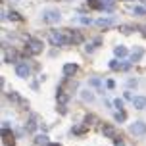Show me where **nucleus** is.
<instances>
[{"label":"nucleus","mask_w":146,"mask_h":146,"mask_svg":"<svg viewBox=\"0 0 146 146\" xmlns=\"http://www.w3.org/2000/svg\"><path fill=\"white\" fill-rule=\"evenodd\" d=\"M10 127V121H2V129H8Z\"/></svg>","instance_id":"2f4dec72"},{"label":"nucleus","mask_w":146,"mask_h":146,"mask_svg":"<svg viewBox=\"0 0 146 146\" xmlns=\"http://www.w3.org/2000/svg\"><path fill=\"white\" fill-rule=\"evenodd\" d=\"M17 58H19V56H17V52H15L14 48H12V50H10V48H4V62H6V64L17 62Z\"/></svg>","instance_id":"0eeeda50"},{"label":"nucleus","mask_w":146,"mask_h":146,"mask_svg":"<svg viewBox=\"0 0 146 146\" xmlns=\"http://www.w3.org/2000/svg\"><path fill=\"white\" fill-rule=\"evenodd\" d=\"M46 146H60V144H54V142H50V144H46Z\"/></svg>","instance_id":"473e14b6"},{"label":"nucleus","mask_w":146,"mask_h":146,"mask_svg":"<svg viewBox=\"0 0 146 146\" xmlns=\"http://www.w3.org/2000/svg\"><path fill=\"white\" fill-rule=\"evenodd\" d=\"M67 100H69V96H67L64 90H58V102H60V106H66Z\"/></svg>","instance_id":"dca6fc26"},{"label":"nucleus","mask_w":146,"mask_h":146,"mask_svg":"<svg viewBox=\"0 0 146 146\" xmlns=\"http://www.w3.org/2000/svg\"><path fill=\"white\" fill-rule=\"evenodd\" d=\"M110 67H111V69H119V64H117L115 60H111V62H110Z\"/></svg>","instance_id":"bb28decb"},{"label":"nucleus","mask_w":146,"mask_h":146,"mask_svg":"<svg viewBox=\"0 0 146 146\" xmlns=\"http://www.w3.org/2000/svg\"><path fill=\"white\" fill-rule=\"evenodd\" d=\"M64 31H66L67 38H69V44H79V42H83V35H81V33H77V31H69V29H64Z\"/></svg>","instance_id":"423d86ee"},{"label":"nucleus","mask_w":146,"mask_h":146,"mask_svg":"<svg viewBox=\"0 0 146 146\" xmlns=\"http://www.w3.org/2000/svg\"><path fill=\"white\" fill-rule=\"evenodd\" d=\"M88 85H90V87L100 88V87H102V81L98 79V77H92V79H88Z\"/></svg>","instance_id":"a211bd4d"},{"label":"nucleus","mask_w":146,"mask_h":146,"mask_svg":"<svg viewBox=\"0 0 146 146\" xmlns=\"http://www.w3.org/2000/svg\"><path fill=\"white\" fill-rule=\"evenodd\" d=\"M113 144H115V146H125V142L119 139V137H117V139H113Z\"/></svg>","instance_id":"a878e982"},{"label":"nucleus","mask_w":146,"mask_h":146,"mask_svg":"<svg viewBox=\"0 0 146 146\" xmlns=\"http://www.w3.org/2000/svg\"><path fill=\"white\" fill-rule=\"evenodd\" d=\"M133 12H135V15H146V10L142 6H135V10H133Z\"/></svg>","instance_id":"5701e85b"},{"label":"nucleus","mask_w":146,"mask_h":146,"mask_svg":"<svg viewBox=\"0 0 146 146\" xmlns=\"http://www.w3.org/2000/svg\"><path fill=\"white\" fill-rule=\"evenodd\" d=\"M6 17H10V19H14V21H21V19H23V17H21L19 14H17V12H10V14H8Z\"/></svg>","instance_id":"aec40b11"},{"label":"nucleus","mask_w":146,"mask_h":146,"mask_svg":"<svg viewBox=\"0 0 146 146\" xmlns=\"http://www.w3.org/2000/svg\"><path fill=\"white\" fill-rule=\"evenodd\" d=\"M35 144L36 146H46V144H50V140H48L46 135H38V137L35 139Z\"/></svg>","instance_id":"ddd939ff"},{"label":"nucleus","mask_w":146,"mask_h":146,"mask_svg":"<svg viewBox=\"0 0 146 146\" xmlns=\"http://www.w3.org/2000/svg\"><path fill=\"white\" fill-rule=\"evenodd\" d=\"M113 106H115L117 110H123V100H121V98H115V100H113Z\"/></svg>","instance_id":"b1692460"},{"label":"nucleus","mask_w":146,"mask_h":146,"mask_svg":"<svg viewBox=\"0 0 146 146\" xmlns=\"http://www.w3.org/2000/svg\"><path fill=\"white\" fill-rule=\"evenodd\" d=\"M8 98H10V100H14V102H19V104H23V106H25V102L19 98V94H17V92H10V94H8Z\"/></svg>","instance_id":"6ab92c4d"},{"label":"nucleus","mask_w":146,"mask_h":146,"mask_svg":"<svg viewBox=\"0 0 146 146\" xmlns=\"http://www.w3.org/2000/svg\"><path fill=\"white\" fill-rule=\"evenodd\" d=\"M106 85H108V88H113V87H115V83H113V81H111V79H110L108 83H106Z\"/></svg>","instance_id":"c756f323"},{"label":"nucleus","mask_w":146,"mask_h":146,"mask_svg":"<svg viewBox=\"0 0 146 146\" xmlns=\"http://www.w3.org/2000/svg\"><path fill=\"white\" fill-rule=\"evenodd\" d=\"M75 73H77V66H75V64H66V66H64V75H66V77H73Z\"/></svg>","instance_id":"f8f14e48"},{"label":"nucleus","mask_w":146,"mask_h":146,"mask_svg":"<svg viewBox=\"0 0 146 146\" xmlns=\"http://www.w3.org/2000/svg\"><path fill=\"white\" fill-rule=\"evenodd\" d=\"M113 54H115L117 58H125V56H127V48L119 44V46H115V48H113Z\"/></svg>","instance_id":"4468645a"},{"label":"nucleus","mask_w":146,"mask_h":146,"mask_svg":"<svg viewBox=\"0 0 146 146\" xmlns=\"http://www.w3.org/2000/svg\"><path fill=\"white\" fill-rule=\"evenodd\" d=\"M15 73H17V77H21V79H25V77H29V66L25 64V62H17V66H15Z\"/></svg>","instance_id":"39448f33"},{"label":"nucleus","mask_w":146,"mask_h":146,"mask_svg":"<svg viewBox=\"0 0 146 146\" xmlns=\"http://www.w3.org/2000/svg\"><path fill=\"white\" fill-rule=\"evenodd\" d=\"M85 127H87V125H85ZM85 127H75V129H73V133H77V135H79V133L85 131Z\"/></svg>","instance_id":"c85d7f7f"},{"label":"nucleus","mask_w":146,"mask_h":146,"mask_svg":"<svg viewBox=\"0 0 146 146\" xmlns=\"http://www.w3.org/2000/svg\"><path fill=\"white\" fill-rule=\"evenodd\" d=\"M129 87H137V81H135V79H129Z\"/></svg>","instance_id":"7c9ffc66"},{"label":"nucleus","mask_w":146,"mask_h":146,"mask_svg":"<svg viewBox=\"0 0 146 146\" xmlns=\"http://www.w3.org/2000/svg\"><path fill=\"white\" fill-rule=\"evenodd\" d=\"M142 56H144L142 46H135V50H133V54H131V62H133V64H135V62H140Z\"/></svg>","instance_id":"6e6552de"},{"label":"nucleus","mask_w":146,"mask_h":146,"mask_svg":"<svg viewBox=\"0 0 146 146\" xmlns=\"http://www.w3.org/2000/svg\"><path fill=\"white\" fill-rule=\"evenodd\" d=\"M88 4L92 8H96V10H100V8H104V2H98V0H88Z\"/></svg>","instance_id":"4be33fe9"},{"label":"nucleus","mask_w":146,"mask_h":146,"mask_svg":"<svg viewBox=\"0 0 146 146\" xmlns=\"http://www.w3.org/2000/svg\"><path fill=\"white\" fill-rule=\"evenodd\" d=\"M133 106L137 110H144L146 108V98L144 96H135V98H133Z\"/></svg>","instance_id":"9b49d317"},{"label":"nucleus","mask_w":146,"mask_h":146,"mask_svg":"<svg viewBox=\"0 0 146 146\" xmlns=\"http://www.w3.org/2000/svg\"><path fill=\"white\" fill-rule=\"evenodd\" d=\"M81 98H83L85 102H94V94L88 92V90H81Z\"/></svg>","instance_id":"2eb2a0df"},{"label":"nucleus","mask_w":146,"mask_h":146,"mask_svg":"<svg viewBox=\"0 0 146 146\" xmlns=\"http://www.w3.org/2000/svg\"><path fill=\"white\" fill-rule=\"evenodd\" d=\"M38 52H42V42L38 38L27 36V54H38Z\"/></svg>","instance_id":"7ed1b4c3"},{"label":"nucleus","mask_w":146,"mask_h":146,"mask_svg":"<svg viewBox=\"0 0 146 146\" xmlns=\"http://www.w3.org/2000/svg\"><path fill=\"white\" fill-rule=\"evenodd\" d=\"M60 19H62V14H60L58 10L48 8V10H44V12H42V21L44 23H58Z\"/></svg>","instance_id":"f03ea898"},{"label":"nucleus","mask_w":146,"mask_h":146,"mask_svg":"<svg viewBox=\"0 0 146 146\" xmlns=\"http://www.w3.org/2000/svg\"><path fill=\"white\" fill-rule=\"evenodd\" d=\"M113 117H115V121H125V117H127V115H125L123 110H119V111H115V115H113Z\"/></svg>","instance_id":"412c9836"},{"label":"nucleus","mask_w":146,"mask_h":146,"mask_svg":"<svg viewBox=\"0 0 146 146\" xmlns=\"http://www.w3.org/2000/svg\"><path fill=\"white\" fill-rule=\"evenodd\" d=\"M81 23H85V25H90V23H92V19H90V17H81Z\"/></svg>","instance_id":"cd10ccee"},{"label":"nucleus","mask_w":146,"mask_h":146,"mask_svg":"<svg viewBox=\"0 0 146 146\" xmlns=\"http://www.w3.org/2000/svg\"><path fill=\"white\" fill-rule=\"evenodd\" d=\"M25 129H27V131L29 133H33L36 129V123H35V117H31L29 121H27V125H25Z\"/></svg>","instance_id":"f3484780"},{"label":"nucleus","mask_w":146,"mask_h":146,"mask_svg":"<svg viewBox=\"0 0 146 146\" xmlns=\"http://www.w3.org/2000/svg\"><path fill=\"white\" fill-rule=\"evenodd\" d=\"M96 25L98 27H111V25H115V19L113 17H102V19H96Z\"/></svg>","instance_id":"1a4fd4ad"},{"label":"nucleus","mask_w":146,"mask_h":146,"mask_svg":"<svg viewBox=\"0 0 146 146\" xmlns=\"http://www.w3.org/2000/svg\"><path fill=\"white\" fill-rule=\"evenodd\" d=\"M102 133H104V137H108V139H117V131L111 127V125H104Z\"/></svg>","instance_id":"9d476101"},{"label":"nucleus","mask_w":146,"mask_h":146,"mask_svg":"<svg viewBox=\"0 0 146 146\" xmlns=\"http://www.w3.org/2000/svg\"><path fill=\"white\" fill-rule=\"evenodd\" d=\"M129 133L131 135H146V123L144 121H135L129 125Z\"/></svg>","instance_id":"20e7f679"},{"label":"nucleus","mask_w":146,"mask_h":146,"mask_svg":"<svg viewBox=\"0 0 146 146\" xmlns=\"http://www.w3.org/2000/svg\"><path fill=\"white\" fill-rule=\"evenodd\" d=\"M50 42L54 46H64V44H69V38H67L66 31H50Z\"/></svg>","instance_id":"f257e3e1"},{"label":"nucleus","mask_w":146,"mask_h":146,"mask_svg":"<svg viewBox=\"0 0 146 146\" xmlns=\"http://www.w3.org/2000/svg\"><path fill=\"white\" fill-rule=\"evenodd\" d=\"M131 31H133V27H129V25H123V27H121V33H125V35L131 33Z\"/></svg>","instance_id":"393cba45"}]
</instances>
